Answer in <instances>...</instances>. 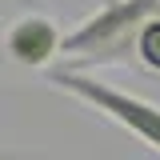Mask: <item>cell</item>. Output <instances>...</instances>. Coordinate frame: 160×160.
I'll use <instances>...</instances> for the list:
<instances>
[{"label":"cell","mask_w":160,"mask_h":160,"mask_svg":"<svg viewBox=\"0 0 160 160\" xmlns=\"http://www.w3.org/2000/svg\"><path fill=\"white\" fill-rule=\"evenodd\" d=\"M136 60L148 72H160V20H152L136 40Z\"/></svg>","instance_id":"obj_4"},{"label":"cell","mask_w":160,"mask_h":160,"mask_svg":"<svg viewBox=\"0 0 160 160\" xmlns=\"http://www.w3.org/2000/svg\"><path fill=\"white\" fill-rule=\"evenodd\" d=\"M44 80H48V88L68 92L72 100L88 104L92 112H100L104 120H112L116 128H124L128 136H136L144 148L160 152V104L156 100H144L136 92L116 88V84H104V80L88 76L80 68H52Z\"/></svg>","instance_id":"obj_2"},{"label":"cell","mask_w":160,"mask_h":160,"mask_svg":"<svg viewBox=\"0 0 160 160\" xmlns=\"http://www.w3.org/2000/svg\"><path fill=\"white\" fill-rule=\"evenodd\" d=\"M152 20H160V0H108L64 36L60 56L76 60L80 72L96 64H128Z\"/></svg>","instance_id":"obj_1"},{"label":"cell","mask_w":160,"mask_h":160,"mask_svg":"<svg viewBox=\"0 0 160 160\" xmlns=\"http://www.w3.org/2000/svg\"><path fill=\"white\" fill-rule=\"evenodd\" d=\"M60 44H64V32L56 28V20L44 16V12L20 16L4 32V52L16 64H24V68H44L52 56H60Z\"/></svg>","instance_id":"obj_3"},{"label":"cell","mask_w":160,"mask_h":160,"mask_svg":"<svg viewBox=\"0 0 160 160\" xmlns=\"http://www.w3.org/2000/svg\"><path fill=\"white\" fill-rule=\"evenodd\" d=\"M0 160H36V156H28V152H16V148H8V144L0 140Z\"/></svg>","instance_id":"obj_5"}]
</instances>
